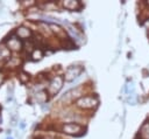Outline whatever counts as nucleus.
<instances>
[{
    "mask_svg": "<svg viewBox=\"0 0 149 139\" xmlns=\"http://www.w3.org/2000/svg\"><path fill=\"white\" fill-rule=\"evenodd\" d=\"M42 56H43V53H42L41 49H35V50L33 51V54H31V58H33L34 61H38V60H41Z\"/></svg>",
    "mask_w": 149,
    "mask_h": 139,
    "instance_id": "obj_8",
    "label": "nucleus"
},
{
    "mask_svg": "<svg viewBox=\"0 0 149 139\" xmlns=\"http://www.w3.org/2000/svg\"><path fill=\"white\" fill-rule=\"evenodd\" d=\"M2 57H5V51H3V50H1V49H0V60H1V58H2Z\"/></svg>",
    "mask_w": 149,
    "mask_h": 139,
    "instance_id": "obj_11",
    "label": "nucleus"
},
{
    "mask_svg": "<svg viewBox=\"0 0 149 139\" xmlns=\"http://www.w3.org/2000/svg\"><path fill=\"white\" fill-rule=\"evenodd\" d=\"M3 78H5V77H3V75L0 72V85H1V84H2V82H3Z\"/></svg>",
    "mask_w": 149,
    "mask_h": 139,
    "instance_id": "obj_12",
    "label": "nucleus"
},
{
    "mask_svg": "<svg viewBox=\"0 0 149 139\" xmlns=\"http://www.w3.org/2000/svg\"><path fill=\"white\" fill-rule=\"evenodd\" d=\"M6 139H13V138H12V137H7Z\"/></svg>",
    "mask_w": 149,
    "mask_h": 139,
    "instance_id": "obj_14",
    "label": "nucleus"
},
{
    "mask_svg": "<svg viewBox=\"0 0 149 139\" xmlns=\"http://www.w3.org/2000/svg\"><path fill=\"white\" fill-rule=\"evenodd\" d=\"M148 36H149V33H148Z\"/></svg>",
    "mask_w": 149,
    "mask_h": 139,
    "instance_id": "obj_16",
    "label": "nucleus"
},
{
    "mask_svg": "<svg viewBox=\"0 0 149 139\" xmlns=\"http://www.w3.org/2000/svg\"><path fill=\"white\" fill-rule=\"evenodd\" d=\"M24 126H26V125H24V121H21V127H22V128H23V127H24Z\"/></svg>",
    "mask_w": 149,
    "mask_h": 139,
    "instance_id": "obj_13",
    "label": "nucleus"
},
{
    "mask_svg": "<svg viewBox=\"0 0 149 139\" xmlns=\"http://www.w3.org/2000/svg\"><path fill=\"white\" fill-rule=\"evenodd\" d=\"M7 47L12 50H19L21 48V42L17 37H10L7 41Z\"/></svg>",
    "mask_w": 149,
    "mask_h": 139,
    "instance_id": "obj_5",
    "label": "nucleus"
},
{
    "mask_svg": "<svg viewBox=\"0 0 149 139\" xmlns=\"http://www.w3.org/2000/svg\"><path fill=\"white\" fill-rule=\"evenodd\" d=\"M36 100H37L38 103H44V102L47 100V95H45V92H43V91L37 92V93H36Z\"/></svg>",
    "mask_w": 149,
    "mask_h": 139,
    "instance_id": "obj_9",
    "label": "nucleus"
},
{
    "mask_svg": "<svg viewBox=\"0 0 149 139\" xmlns=\"http://www.w3.org/2000/svg\"><path fill=\"white\" fill-rule=\"evenodd\" d=\"M80 128H81V127H80L78 124H65V125L63 126V131H64L65 133H68V134H74V133L79 132Z\"/></svg>",
    "mask_w": 149,
    "mask_h": 139,
    "instance_id": "obj_4",
    "label": "nucleus"
},
{
    "mask_svg": "<svg viewBox=\"0 0 149 139\" xmlns=\"http://www.w3.org/2000/svg\"><path fill=\"white\" fill-rule=\"evenodd\" d=\"M15 34H16L17 37H20V39H28V37L31 35L30 30H29L28 28H26V27H19V28L15 30Z\"/></svg>",
    "mask_w": 149,
    "mask_h": 139,
    "instance_id": "obj_6",
    "label": "nucleus"
},
{
    "mask_svg": "<svg viewBox=\"0 0 149 139\" xmlns=\"http://www.w3.org/2000/svg\"><path fill=\"white\" fill-rule=\"evenodd\" d=\"M63 6L66 8V9H71V11H74V9H78L80 7V4L78 1H73V0H69V1H63Z\"/></svg>",
    "mask_w": 149,
    "mask_h": 139,
    "instance_id": "obj_7",
    "label": "nucleus"
},
{
    "mask_svg": "<svg viewBox=\"0 0 149 139\" xmlns=\"http://www.w3.org/2000/svg\"><path fill=\"white\" fill-rule=\"evenodd\" d=\"M62 85H63V78H62L61 76L55 77V78L52 79V82L50 83V86H49L50 92H51V93H56V92H58V91L61 90Z\"/></svg>",
    "mask_w": 149,
    "mask_h": 139,
    "instance_id": "obj_3",
    "label": "nucleus"
},
{
    "mask_svg": "<svg viewBox=\"0 0 149 139\" xmlns=\"http://www.w3.org/2000/svg\"><path fill=\"white\" fill-rule=\"evenodd\" d=\"M81 71H83V69L80 67H70V68H68V70L65 72V81L66 82L73 81L74 77H77L81 74Z\"/></svg>",
    "mask_w": 149,
    "mask_h": 139,
    "instance_id": "obj_2",
    "label": "nucleus"
},
{
    "mask_svg": "<svg viewBox=\"0 0 149 139\" xmlns=\"http://www.w3.org/2000/svg\"><path fill=\"white\" fill-rule=\"evenodd\" d=\"M141 134H144L146 137H149V123L143 124V126L141 127Z\"/></svg>",
    "mask_w": 149,
    "mask_h": 139,
    "instance_id": "obj_10",
    "label": "nucleus"
},
{
    "mask_svg": "<svg viewBox=\"0 0 149 139\" xmlns=\"http://www.w3.org/2000/svg\"><path fill=\"white\" fill-rule=\"evenodd\" d=\"M148 5H149V1H148Z\"/></svg>",
    "mask_w": 149,
    "mask_h": 139,
    "instance_id": "obj_15",
    "label": "nucleus"
},
{
    "mask_svg": "<svg viewBox=\"0 0 149 139\" xmlns=\"http://www.w3.org/2000/svg\"><path fill=\"white\" fill-rule=\"evenodd\" d=\"M98 98L97 97H93V96H86V97H81L77 100V105L79 107H83V109H91L93 106H95L98 104Z\"/></svg>",
    "mask_w": 149,
    "mask_h": 139,
    "instance_id": "obj_1",
    "label": "nucleus"
}]
</instances>
